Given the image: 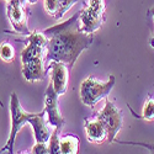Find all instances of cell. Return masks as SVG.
Here are the masks:
<instances>
[{
  "label": "cell",
  "mask_w": 154,
  "mask_h": 154,
  "mask_svg": "<svg viewBox=\"0 0 154 154\" xmlns=\"http://www.w3.org/2000/svg\"><path fill=\"white\" fill-rule=\"evenodd\" d=\"M48 37L46 48L47 64L52 62L66 63L72 70L78 57L93 43V33H85L80 30V11L64 21L43 31Z\"/></svg>",
  "instance_id": "1"
},
{
  "label": "cell",
  "mask_w": 154,
  "mask_h": 154,
  "mask_svg": "<svg viewBox=\"0 0 154 154\" xmlns=\"http://www.w3.org/2000/svg\"><path fill=\"white\" fill-rule=\"evenodd\" d=\"M116 79L113 75H110L107 82H101L94 76L86 78L80 86V97L83 104L94 107L101 99H105L115 86Z\"/></svg>",
  "instance_id": "2"
},
{
  "label": "cell",
  "mask_w": 154,
  "mask_h": 154,
  "mask_svg": "<svg viewBox=\"0 0 154 154\" xmlns=\"http://www.w3.org/2000/svg\"><path fill=\"white\" fill-rule=\"evenodd\" d=\"M10 112H11V131H10V136L6 144L0 150L2 153L14 152V143H15V138L17 133L25 125L30 123V120L33 116V113H29L22 109L20 100L15 93H12L10 96Z\"/></svg>",
  "instance_id": "3"
},
{
  "label": "cell",
  "mask_w": 154,
  "mask_h": 154,
  "mask_svg": "<svg viewBox=\"0 0 154 154\" xmlns=\"http://www.w3.org/2000/svg\"><path fill=\"white\" fill-rule=\"evenodd\" d=\"M97 120H100L106 128L107 132V140L112 143L115 138H116L117 133L121 131L123 126V113L122 111L113 104V102L109 99H106L105 107L96 115Z\"/></svg>",
  "instance_id": "4"
},
{
  "label": "cell",
  "mask_w": 154,
  "mask_h": 154,
  "mask_svg": "<svg viewBox=\"0 0 154 154\" xmlns=\"http://www.w3.org/2000/svg\"><path fill=\"white\" fill-rule=\"evenodd\" d=\"M27 0H10L6 8V15L14 30L21 35H30L31 31L27 26V10L23 8Z\"/></svg>",
  "instance_id": "5"
},
{
  "label": "cell",
  "mask_w": 154,
  "mask_h": 154,
  "mask_svg": "<svg viewBox=\"0 0 154 154\" xmlns=\"http://www.w3.org/2000/svg\"><path fill=\"white\" fill-rule=\"evenodd\" d=\"M58 93L56 91V89L53 86V84L51 83L46 90V96H45V110L47 112L48 116V123L53 127L57 128H63L66 120L63 119L62 113L59 111V104H58Z\"/></svg>",
  "instance_id": "6"
},
{
  "label": "cell",
  "mask_w": 154,
  "mask_h": 154,
  "mask_svg": "<svg viewBox=\"0 0 154 154\" xmlns=\"http://www.w3.org/2000/svg\"><path fill=\"white\" fill-rule=\"evenodd\" d=\"M69 67L63 62H52L48 64L47 72H51V83L53 84L59 96L64 95L68 88Z\"/></svg>",
  "instance_id": "7"
},
{
  "label": "cell",
  "mask_w": 154,
  "mask_h": 154,
  "mask_svg": "<svg viewBox=\"0 0 154 154\" xmlns=\"http://www.w3.org/2000/svg\"><path fill=\"white\" fill-rule=\"evenodd\" d=\"M105 21V14H99L88 5L80 10V30L85 33H94Z\"/></svg>",
  "instance_id": "8"
},
{
  "label": "cell",
  "mask_w": 154,
  "mask_h": 154,
  "mask_svg": "<svg viewBox=\"0 0 154 154\" xmlns=\"http://www.w3.org/2000/svg\"><path fill=\"white\" fill-rule=\"evenodd\" d=\"M45 115H47L46 110L43 109L42 112L38 113H33L32 119L30 120V125L33 128V134L36 138V142H43V143H48V140L51 138V130L47 125L48 121L45 120Z\"/></svg>",
  "instance_id": "9"
},
{
  "label": "cell",
  "mask_w": 154,
  "mask_h": 154,
  "mask_svg": "<svg viewBox=\"0 0 154 154\" xmlns=\"http://www.w3.org/2000/svg\"><path fill=\"white\" fill-rule=\"evenodd\" d=\"M45 58L35 59L22 64V75L27 82H40L46 78L47 69L45 68Z\"/></svg>",
  "instance_id": "10"
},
{
  "label": "cell",
  "mask_w": 154,
  "mask_h": 154,
  "mask_svg": "<svg viewBox=\"0 0 154 154\" xmlns=\"http://www.w3.org/2000/svg\"><path fill=\"white\" fill-rule=\"evenodd\" d=\"M84 127H85V132H86V137L89 142L102 143L105 139H107L106 128L104 127V125H102L100 120L93 121V120L85 119Z\"/></svg>",
  "instance_id": "11"
},
{
  "label": "cell",
  "mask_w": 154,
  "mask_h": 154,
  "mask_svg": "<svg viewBox=\"0 0 154 154\" xmlns=\"http://www.w3.org/2000/svg\"><path fill=\"white\" fill-rule=\"evenodd\" d=\"M40 58H46V48L38 46V45L27 43V46L23 48L22 53H21L22 64L35 60V59H40Z\"/></svg>",
  "instance_id": "12"
},
{
  "label": "cell",
  "mask_w": 154,
  "mask_h": 154,
  "mask_svg": "<svg viewBox=\"0 0 154 154\" xmlns=\"http://www.w3.org/2000/svg\"><path fill=\"white\" fill-rule=\"evenodd\" d=\"M79 138L75 134H67L60 138V153L62 154H76L79 152Z\"/></svg>",
  "instance_id": "13"
},
{
  "label": "cell",
  "mask_w": 154,
  "mask_h": 154,
  "mask_svg": "<svg viewBox=\"0 0 154 154\" xmlns=\"http://www.w3.org/2000/svg\"><path fill=\"white\" fill-rule=\"evenodd\" d=\"M26 42L27 43H33V45H38L41 47H45L47 48V45H48V37L42 32H38V31H33L31 32L27 38H26Z\"/></svg>",
  "instance_id": "14"
},
{
  "label": "cell",
  "mask_w": 154,
  "mask_h": 154,
  "mask_svg": "<svg viewBox=\"0 0 154 154\" xmlns=\"http://www.w3.org/2000/svg\"><path fill=\"white\" fill-rule=\"evenodd\" d=\"M59 132L60 128H57L52 132L51 138L48 140V146H49V153L51 154H57L60 153V138H59Z\"/></svg>",
  "instance_id": "15"
},
{
  "label": "cell",
  "mask_w": 154,
  "mask_h": 154,
  "mask_svg": "<svg viewBox=\"0 0 154 154\" xmlns=\"http://www.w3.org/2000/svg\"><path fill=\"white\" fill-rule=\"evenodd\" d=\"M137 117H142L143 120L147 121H154V99L153 97H148L146 104L143 106V111H142V116H137Z\"/></svg>",
  "instance_id": "16"
},
{
  "label": "cell",
  "mask_w": 154,
  "mask_h": 154,
  "mask_svg": "<svg viewBox=\"0 0 154 154\" xmlns=\"http://www.w3.org/2000/svg\"><path fill=\"white\" fill-rule=\"evenodd\" d=\"M0 57L5 62H12L15 59V49L10 43L4 42L0 47Z\"/></svg>",
  "instance_id": "17"
},
{
  "label": "cell",
  "mask_w": 154,
  "mask_h": 154,
  "mask_svg": "<svg viewBox=\"0 0 154 154\" xmlns=\"http://www.w3.org/2000/svg\"><path fill=\"white\" fill-rule=\"evenodd\" d=\"M78 2L79 0H59V9H58V12L54 16V19H57V20L60 19L74 4H76Z\"/></svg>",
  "instance_id": "18"
},
{
  "label": "cell",
  "mask_w": 154,
  "mask_h": 154,
  "mask_svg": "<svg viewBox=\"0 0 154 154\" xmlns=\"http://www.w3.org/2000/svg\"><path fill=\"white\" fill-rule=\"evenodd\" d=\"M45 9L47 14L54 17L59 9V0H45Z\"/></svg>",
  "instance_id": "19"
},
{
  "label": "cell",
  "mask_w": 154,
  "mask_h": 154,
  "mask_svg": "<svg viewBox=\"0 0 154 154\" xmlns=\"http://www.w3.org/2000/svg\"><path fill=\"white\" fill-rule=\"evenodd\" d=\"M88 6L99 14H105V2L104 0H89Z\"/></svg>",
  "instance_id": "20"
},
{
  "label": "cell",
  "mask_w": 154,
  "mask_h": 154,
  "mask_svg": "<svg viewBox=\"0 0 154 154\" xmlns=\"http://www.w3.org/2000/svg\"><path fill=\"white\" fill-rule=\"evenodd\" d=\"M32 153L35 154H47L49 153V146L43 142H37L32 147Z\"/></svg>",
  "instance_id": "21"
},
{
  "label": "cell",
  "mask_w": 154,
  "mask_h": 154,
  "mask_svg": "<svg viewBox=\"0 0 154 154\" xmlns=\"http://www.w3.org/2000/svg\"><path fill=\"white\" fill-rule=\"evenodd\" d=\"M120 143H122V144H130V146H138V147H143V148H147L148 150L154 152V144L146 143V142H121V140H120Z\"/></svg>",
  "instance_id": "22"
},
{
  "label": "cell",
  "mask_w": 154,
  "mask_h": 154,
  "mask_svg": "<svg viewBox=\"0 0 154 154\" xmlns=\"http://www.w3.org/2000/svg\"><path fill=\"white\" fill-rule=\"evenodd\" d=\"M148 14H149V15H152V16L154 17V8H150V9L148 10ZM149 45H150V46L154 48V36H153V38H152V40L149 41Z\"/></svg>",
  "instance_id": "23"
},
{
  "label": "cell",
  "mask_w": 154,
  "mask_h": 154,
  "mask_svg": "<svg viewBox=\"0 0 154 154\" xmlns=\"http://www.w3.org/2000/svg\"><path fill=\"white\" fill-rule=\"evenodd\" d=\"M27 3H30V4H35V3H37V0H27Z\"/></svg>",
  "instance_id": "24"
}]
</instances>
